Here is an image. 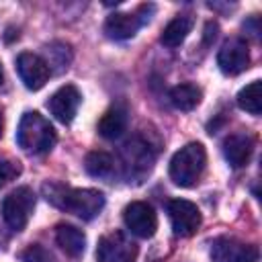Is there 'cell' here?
<instances>
[{
	"mask_svg": "<svg viewBox=\"0 0 262 262\" xmlns=\"http://www.w3.org/2000/svg\"><path fill=\"white\" fill-rule=\"evenodd\" d=\"M121 158H123V166H125L127 176H137V178L147 174L151 170V164H154V151H151L149 143H145L139 137L129 139L123 145Z\"/></svg>",
	"mask_w": 262,
	"mask_h": 262,
	"instance_id": "9",
	"label": "cell"
},
{
	"mask_svg": "<svg viewBox=\"0 0 262 262\" xmlns=\"http://www.w3.org/2000/svg\"><path fill=\"white\" fill-rule=\"evenodd\" d=\"M127 129V111L123 106H111L98 121V133L104 139H117Z\"/></svg>",
	"mask_w": 262,
	"mask_h": 262,
	"instance_id": "16",
	"label": "cell"
},
{
	"mask_svg": "<svg viewBox=\"0 0 262 262\" xmlns=\"http://www.w3.org/2000/svg\"><path fill=\"white\" fill-rule=\"evenodd\" d=\"M57 135L53 125L37 111L25 113L18 129H16V143L29 154H47L55 145Z\"/></svg>",
	"mask_w": 262,
	"mask_h": 262,
	"instance_id": "2",
	"label": "cell"
},
{
	"mask_svg": "<svg viewBox=\"0 0 262 262\" xmlns=\"http://www.w3.org/2000/svg\"><path fill=\"white\" fill-rule=\"evenodd\" d=\"M84 168H86V172H88L90 176H94V178H106V176H111L113 170H115V160H113L111 154L96 149V151H90V154L86 156Z\"/></svg>",
	"mask_w": 262,
	"mask_h": 262,
	"instance_id": "19",
	"label": "cell"
},
{
	"mask_svg": "<svg viewBox=\"0 0 262 262\" xmlns=\"http://www.w3.org/2000/svg\"><path fill=\"white\" fill-rule=\"evenodd\" d=\"M33 209H35V192L29 186H18L2 203L4 223L12 231H23L25 225L29 223V217H31Z\"/></svg>",
	"mask_w": 262,
	"mask_h": 262,
	"instance_id": "4",
	"label": "cell"
},
{
	"mask_svg": "<svg viewBox=\"0 0 262 262\" xmlns=\"http://www.w3.org/2000/svg\"><path fill=\"white\" fill-rule=\"evenodd\" d=\"M20 260H23V262H49L51 256H49V252H47L43 246L31 244L29 248H25V250L20 252Z\"/></svg>",
	"mask_w": 262,
	"mask_h": 262,
	"instance_id": "22",
	"label": "cell"
},
{
	"mask_svg": "<svg viewBox=\"0 0 262 262\" xmlns=\"http://www.w3.org/2000/svg\"><path fill=\"white\" fill-rule=\"evenodd\" d=\"M207 166V151L203 143H186L170 160V178L182 188H190L199 182Z\"/></svg>",
	"mask_w": 262,
	"mask_h": 262,
	"instance_id": "3",
	"label": "cell"
},
{
	"mask_svg": "<svg viewBox=\"0 0 262 262\" xmlns=\"http://www.w3.org/2000/svg\"><path fill=\"white\" fill-rule=\"evenodd\" d=\"M168 215H170L172 231L178 237H190L201 227V211L192 201H186V199L170 201Z\"/></svg>",
	"mask_w": 262,
	"mask_h": 262,
	"instance_id": "5",
	"label": "cell"
},
{
	"mask_svg": "<svg viewBox=\"0 0 262 262\" xmlns=\"http://www.w3.org/2000/svg\"><path fill=\"white\" fill-rule=\"evenodd\" d=\"M80 100H82V96H80L78 88L72 86V84H66V86H61L59 90H55L51 94V98L47 100V108L51 111V115L59 123L68 125V123L74 121V117L78 113V106H80Z\"/></svg>",
	"mask_w": 262,
	"mask_h": 262,
	"instance_id": "12",
	"label": "cell"
},
{
	"mask_svg": "<svg viewBox=\"0 0 262 262\" xmlns=\"http://www.w3.org/2000/svg\"><path fill=\"white\" fill-rule=\"evenodd\" d=\"M217 31H219L217 23L209 20V23L205 25V43H207V45H209L211 41H215V37H217Z\"/></svg>",
	"mask_w": 262,
	"mask_h": 262,
	"instance_id": "24",
	"label": "cell"
},
{
	"mask_svg": "<svg viewBox=\"0 0 262 262\" xmlns=\"http://www.w3.org/2000/svg\"><path fill=\"white\" fill-rule=\"evenodd\" d=\"M192 29V16L190 14H178L174 16L162 31V37L160 41L166 45V47H178L190 33Z\"/></svg>",
	"mask_w": 262,
	"mask_h": 262,
	"instance_id": "17",
	"label": "cell"
},
{
	"mask_svg": "<svg viewBox=\"0 0 262 262\" xmlns=\"http://www.w3.org/2000/svg\"><path fill=\"white\" fill-rule=\"evenodd\" d=\"M252 151H254V139L250 135L235 133L223 141V156L229 162V166H233V168L246 166L252 158Z\"/></svg>",
	"mask_w": 262,
	"mask_h": 262,
	"instance_id": "13",
	"label": "cell"
},
{
	"mask_svg": "<svg viewBox=\"0 0 262 262\" xmlns=\"http://www.w3.org/2000/svg\"><path fill=\"white\" fill-rule=\"evenodd\" d=\"M258 248L254 244H244L235 237H217L211 244L213 262H258Z\"/></svg>",
	"mask_w": 262,
	"mask_h": 262,
	"instance_id": "7",
	"label": "cell"
},
{
	"mask_svg": "<svg viewBox=\"0 0 262 262\" xmlns=\"http://www.w3.org/2000/svg\"><path fill=\"white\" fill-rule=\"evenodd\" d=\"M201 88L190 84V82H184V84H178L170 90V100L176 108L180 111H192L199 102H201Z\"/></svg>",
	"mask_w": 262,
	"mask_h": 262,
	"instance_id": "18",
	"label": "cell"
},
{
	"mask_svg": "<svg viewBox=\"0 0 262 262\" xmlns=\"http://www.w3.org/2000/svg\"><path fill=\"white\" fill-rule=\"evenodd\" d=\"M217 66L227 76H237L250 66V49L248 43L239 37L229 39L223 43V47L217 53Z\"/></svg>",
	"mask_w": 262,
	"mask_h": 262,
	"instance_id": "10",
	"label": "cell"
},
{
	"mask_svg": "<svg viewBox=\"0 0 262 262\" xmlns=\"http://www.w3.org/2000/svg\"><path fill=\"white\" fill-rule=\"evenodd\" d=\"M18 172H20L18 162H12V160H6V158H0V186H4L8 180H12L14 176H18Z\"/></svg>",
	"mask_w": 262,
	"mask_h": 262,
	"instance_id": "23",
	"label": "cell"
},
{
	"mask_svg": "<svg viewBox=\"0 0 262 262\" xmlns=\"http://www.w3.org/2000/svg\"><path fill=\"white\" fill-rule=\"evenodd\" d=\"M2 80H4V72H2V63H0V86H2Z\"/></svg>",
	"mask_w": 262,
	"mask_h": 262,
	"instance_id": "26",
	"label": "cell"
},
{
	"mask_svg": "<svg viewBox=\"0 0 262 262\" xmlns=\"http://www.w3.org/2000/svg\"><path fill=\"white\" fill-rule=\"evenodd\" d=\"M96 258L98 262H135L137 246L125 233L113 231L98 239Z\"/></svg>",
	"mask_w": 262,
	"mask_h": 262,
	"instance_id": "6",
	"label": "cell"
},
{
	"mask_svg": "<svg viewBox=\"0 0 262 262\" xmlns=\"http://www.w3.org/2000/svg\"><path fill=\"white\" fill-rule=\"evenodd\" d=\"M123 221L127 229L137 237H151L158 229V217L151 209V205L143 201H133L123 211Z\"/></svg>",
	"mask_w": 262,
	"mask_h": 262,
	"instance_id": "8",
	"label": "cell"
},
{
	"mask_svg": "<svg viewBox=\"0 0 262 262\" xmlns=\"http://www.w3.org/2000/svg\"><path fill=\"white\" fill-rule=\"evenodd\" d=\"M237 106L250 115H260L262 111V94H260V80L250 82L237 92Z\"/></svg>",
	"mask_w": 262,
	"mask_h": 262,
	"instance_id": "20",
	"label": "cell"
},
{
	"mask_svg": "<svg viewBox=\"0 0 262 262\" xmlns=\"http://www.w3.org/2000/svg\"><path fill=\"white\" fill-rule=\"evenodd\" d=\"M2 129H4V119H2V113H0V137H2Z\"/></svg>",
	"mask_w": 262,
	"mask_h": 262,
	"instance_id": "25",
	"label": "cell"
},
{
	"mask_svg": "<svg viewBox=\"0 0 262 262\" xmlns=\"http://www.w3.org/2000/svg\"><path fill=\"white\" fill-rule=\"evenodd\" d=\"M43 196L57 209L68 211L84 221L94 219L104 207V194L94 188H70L59 182H45Z\"/></svg>",
	"mask_w": 262,
	"mask_h": 262,
	"instance_id": "1",
	"label": "cell"
},
{
	"mask_svg": "<svg viewBox=\"0 0 262 262\" xmlns=\"http://www.w3.org/2000/svg\"><path fill=\"white\" fill-rule=\"evenodd\" d=\"M55 242L57 246L72 258H78L84 248H86V235L82 229L74 227V225H68V223H59L57 229H55Z\"/></svg>",
	"mask_w": 262,
	"mask_h": 262,
	"instance_id": "15",
	"label": "cell"
},
{
	"mask_svg": "<svg viewBox=\"0 0 262 262\" xmlns=\"http://www.w3.org/2000/svg\"><path fill=\"white\" fill-rule=\"evenodd\" d=\"M47 51H49V61H47L49 70H51V66H59V70L68 68V63L72 59V51L66 43H51L47 47Z\"/></svg>",
	"mask_w": 262,
	"mask_h": 262,
	"instance_id": "21",
	"label": "cell"
},
{
	"mask_svg": "<svg viewBox=\"0 0 262 262\" xmlns=\"http://www.w3.org/2000/svg\"><path fill=\"white\" fill-rule=\"evenodd\" d=\"M143 25V18L139 14H131V12H115L106 18L104 23V33L111 39H129L133 37L139 27Z\"/></svg>",
	"mask_w": 262,
	"mask_h": 262,
	"instance_id": "14",
	"label": "cell"
},
{
	"mask_svg": "<svg viewBox=\"0 0 262 262\" xmlns=\"http://www.w3.org/2000/svg\"><path fill=\"white\" fill-rule=\"evenodd\" d=\"M16 72L29 90H41L47 84L49 74H51L47 61L29 51H25L16 57Z\"/></svg>",
	"mask_w": 262,
	"mask_h": 262,
	"instance_id": "11",
	"label": "cell"
}]
</instances>
